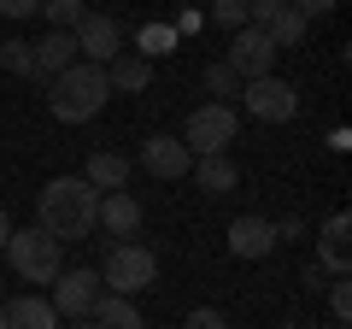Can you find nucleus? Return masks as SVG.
I'll use <instances>...</instances> for the list:
<instances>
[{"label":"nucleus","instance_id":"a211bd4d","mask_svg":"<svg viewBox=\"0 0 352 329\" xmlns=\"http://www.w3.org/2000/svg\"><path fill=\"white\" fill-rule=\"evenodd\" d=\"M106 83H112V94H141L153 83V59H141V53H118V59L106 65Z\"/></svg>","mask_w":352,"mask_h":329},{"label":"nucleus","instance_id":"4468645a","mask_svg":"<svg viewBox=\"0 0 352 329\" xmlns=\"http://www.w3.org/2000/svg\"><path fill=\"white\" fill-rule=\"evenodd\" d=\"M88 323L94 329H147V317H141V306L129 300V294H94V306H88Z\"/></svg>","mask_w":352,"mask_h":329},{"label":"nucleus","instance_id":"dca6fc26","mask_svg":"<svg viewBox=\"0 0 352 329\" xmlns=\"http://www.w3.org/2000/svg\"><path fill=\"white\" fill-rule=\"evenodd\" d=\"M346 212H335V217H329V224H323V235H317V265H323L329 270V277H346V270H352V253H346Z\"/></svg>","mask_w":352,"mask_h":329},{"label":"nucleus","instance_id":"aec40b11","mask_svg":"<svg viewBox=\"0 0 352 329\" xmlns=\"http://www.w3.org/2000/svg\"><path fill=\"white\" fill-rule=\"evenodd\" d=\"M82 177L94 182L100 194H112V189H129V159H124V153H94Z\"/></svg>","mask_w":352,"mask_h":329},{"label":"nucleus","instance_id":"1a4fd4ad","mask_svg":"<svg viewBox=\"0 0 352 329\" xmlns=\"http://www.w3.org/2000/svg\"><path fill=\"white\" fill-rule=\"evenodd\" d=\"M47 288H53L47 300H53V312H59V317H88V306H94V294H100V270H88V265L59 270Z\"/></svg>","mask_w":352,"mask_h":329},{"label":"nucleus","instance_id":"4be33fe9","mask_svg":"<svg viewBox=\"0 0 352 329\" xmlns=\"http://www.w3.org/2000/svg\"><path fill=\"white\" fill-rule=\"evenodd\" d=\"M0 65L12 76H36V53H30V41H0Z\"/></svg>","mask_w":352,"mask_h":329},{"label":"nucleus","instance_id":"f8f14e48","mask_svg":"<svg viewBox=\"0 0 352 329\" xmlns=\"http://www.w3.org/2000/svg\"><path fill=\"white\" fill-rule=\"evenodd\" d=\"M0 329H59V312L41 294H18V300H0Z\"/></svg>","mask_w":352,"mask_h":329},{"label":"nucleus","instance_id":"412c9836","mask_svg":"<svg viewBox=\"0 0 352 329\" xmlns=\"http://www.w3.org/2000/svg\"><path fill=\"white\" fill-rule=\"evenodd\" d=\"M206 89L217 94V100H241V76H235V65H206Z\"/></svg>","mask_w":352,"mask_h":329},{"label":"nucleus","instance_id":"b1692460","mask_svg":"<svg viewBox=\"0 0 352 329\" xmlns=\"http://www.w3.org/2000/svg\"><path fill=\"white\" fill-rule=\"evenodd\" d=\"M212 24L241 30V24H247V0H212Z\"/></svg>","mask_w":352,"mask_h":329},{"label":"nucleus","instance_id":"9d476101","mask_svg":"<svg viewBox=\"0 0 352 329\" xmlns=\"http://www.w3.org/2000/svg\"><path fill=\"white\" fill-rule=\"evenodd\" d=\"M188 164H194V153L182 147V136H147V141H141V171H147V177L182 182V177H188Z\"/></svg>","mask_w":352,"mask_h":329},{"label":"nucleus","instance_id":"2eb2a0df","mask_svg":"<svg viewBox=\"0 0 352 329\" xmlns=\"http://www.w3.org/2000/svg\"><path fill=\"white\" fill-rule=\"evenodd\" d=\"M30 53H36V76L47 83V76H59L65 65H76V36L71 30H47L41 41H30Z\"/></svg>","mask_w":352,"mask_h":329},{"label":"nucleus","instance_id":"7ed1b4c3","mask_svg":"<svg viewBox=\"0 0 352 329\" xmlns=\"http://www.w3.org/2000/svg\"><path fill=\"white\" fill-rule=\"evenodd\" d=\"M0 253H6V265H12V277H18V282H36V288H47V282L65 270L59 241H53L41 224H36V229H12Z\"/></svg>","mask_w":352,"mask_h":329},{"label":"nucleus","instance_id":"f257e3e1","mask_svg":"<svg viewBox=\"0 0 352 329\" xmlns=\"http://www.w3.org/2000/svg\"><path fill=\"white\" fill-rule=\"evenodd\" d=\"M36 224L47 229L53 241H82L88 229L100 224V189L88 177H53L47 189H41V200H36Z\"/></svg>","mask_w":352,"mask_h":329},{"label":"nucleus","instance_id":"c85d7f7f","mask_svg":"<svg viewBox=\"0 0 352 329\" xmlns=\"http://www.w3.org/2000/svg\"><path fill=\"white\" fill-rule=\"evenodd\" d=\"M294 6H300V12H305V18H323V12H335L340 0H294Z\"/></svg>","mask_w":352,"mask_h":329},{"label":"nucleus","instance_id":"f704fd0d","mask_svg":"<svg viewBox=\"0 0 352 329\" xmlns=\"http://www.w3.org/2000/svg\"><path fill=\"white\" fill-rule=\"evenodd\" d=\"M335 329H346V323H335Z\"/></svg>","mask_w":352,"mask_h":329},{"label":"nucleus","instance_id":"423d86ee","mask_svg":"<svg viewBox=\"0 0 352 329\" xmlns=\"http://www.w3.org/2000/svg\"><path fill=\"white\" fill-rule=\"evenodd\" d=\"M241 106H247L258 124H288L294 112H300V89H294L288 76H252V83H241Z\"/></svg>","mask_w":352,"mask_h":329},{"label":"nucleus","instance_id":"20e7f679","mask_svg":"<svg viewBox=\"0 0 352 329\" xmlns=\"http://www.w3.org/2000/svg\"><path fill=\"white\" fill-rule=\"evenodd\" d=\"M153 282H159V259H153V247H141V241H118L112 253H106L100 265V288L106 294H147Z\"/></svg>","mask_w":352,"mask_h":329},{"label":"nucleus","instance_id":"0eeeda50","mask_svg":"<svg viewBox=\"0 0 352 329\" xmlns=\"http://www.w3.org/2000/svg\"><path fill=\"white\" fill-rule=\"evenodd\" d=\"M71 36H76V59H88V65H112L124 53V24L112 12H82Z\"/></svg>","mask_w":352,"mask_h":329},{"label":"nucleus","instance_id":"5701e85b","mask_svg":"<svg viewBox=\"0 0 352 329\" xmlns=\"http://www.w3.org/2000/svg\"><path fill=\"white\" fill-rule=\"evenodd\" d=\"M41 12H47L53 30H76V18H82V0H41Z\"/></svg>","mask_w":352,"mask_h":329},{"label":"nucleus","instance_id":"473e14b6","mask_svg":"<svg viewBox=\"0 0 352 329\" xmlns=\"http://www.w3.org/2000/svg\"><path fill=\"white\" fill-rule=\"evenodd\" d=\"M71 329H94V323H88V317H71Z\"/></svg>","mask_w":352,"mask_h":329},{"label":"nucleus","instance_id":"f03ea898","mask_svg":"<svg viewBox=\"0 0 352 329\" xmlns=\"http://www.w3.org/2000/svg\"><path fill=\"white\" fill-rule=\"evenodd\" d=\"M112 100V83H106V65H65L59 76H47V112L59 124H88V118H100V106Z\"/></svg>","mask_w":352,"mask_h":329},{"label":"nucleus","instance_id":"c756f323","mask_svg":"<svg viewBox=\"0 0 352 329\" xmlns=\"http://www.w3.org/2000/svg\"><path fill=\"white\" fill-rule=\"evenodd\" d=\"M294 235H305V224H300V217H282V224H276V241H294Z\"/></svg>","mask_w":352,"mask_h":329},{"label":"nucleus","instance_id":"bb28decb","mask_svg":"<svg viewBox=\"0 0 352 329\" xmlns=\"http://www.w3.org/2000/svg\"><path fill=\"white\" fill-rule=\"evenodd\" d=\"M182 329H229V317L217 312V306H194V312L182 317Z\"/></svg>","mask_w":352,"mask_h":329},{"label":"nucleus","instance_id":"39448f33","mask_svg":"<svg viewBox=\"0 0 352 329\" xmlns=\"http://www.w3.org/2000/svg\"><path fill=\"white\" fill-rule=\"evenodd\" d=\"M235 106L229 100H206V106H194L188 112V124H182V147L200 159V153H223L229 141H235Z\"/></svg>","mask_w":352,"mask_h":329},{"label":"nucleus","instance_id":"9b49d317","mask_svg":"<svg viewBox=\"0 0 352 329\" xmlns=\"http://www.w3.org/2000/svg\"><path fill=\"white\" fill-rule=\"evenodd\" d=\"M223 241H229V253L235 259H270V247H276V224L270 217H235V224L223 229Z\"/></svg>","mask_w":352,"mask_h":329},{"label":"nucleus","instance_id":"6ab92c4d","mask_svg":"<svg viewBox=\"0 0 352 329\" xmlns=\"http://www.w3.org/2000/svg\"><path fill=\"white\" fill-rule=\"evenodd\" d=\"M305 24H311V18H305L294 0H282L276 12H270V24H264V36L276 41V47H300V41H305Z\"/></svg>","mask_w":352,"mask_h":329},{"label":"nucleus","instance_id":"393cba45","mask_svg":"<svg viewBox=\"0 0 352 329\" xmlns=\"http://www.w3.org/2000/svg\"><path fill=\"white\" fill-rule=\"evenodd\" d=\"M170 41H176V30H164V24L141 30V59H159V53H170Z\"/></svg>","mask_w":352,"mask_h":329},{"label":"nucleus","instance_id":"f3484780","mask_svg":"<svg viewBox=\"0 0 352 329\" xmlns=\"http://www.w3.org/2000/svg\"><path fill=\"white\" fill-rule=\"evenodd\" d=\"M188 177L200 182L206 194H235V182H241V171L229 164V153H200V159L188 164Z\"/></svg>","mask_w":352,"mask_h":329},{"label":"nucleus","instance_id":"ddd939ff","mask_svg":"<svg viewBox=\"0 0 352 329\" xmlns=\"http://www.w3.org/2000/svg\"><path fill=\"white\" fill-rule=\"evenodd\" d=\"M94 229H106V235H118V241H129L141 229V200L129 189H112V194H100V224Z\"/></svg>","mask_w":352,"mask_h":329},{"label":"nucleus","instance_id":"a878e982","mask_svg":"<svg viewBox=\"0 0 352 329\" xmlns=\"http://www.w3.org/2000/svg\"><path fill=\"white\" fill-rule=\"evenodd\" d=\"M329 312H335V323H346V317H352V288H346V277L329 282Z\"/></svg>","mask_w":352,"mask_h":329},{"label":"nucleus","instance_id":"2f4dec72","mask_svg":"<svg viewBox=\"0 0 352 329\" xmlns=\"http://www.w3.org/2000/svg\"><path fill=\"white\" fill-rule=\"evenodd\" d=\"M6 235H12V217H6V206H0V247H6Z\"/></svg>","mask_w":352,"mask_h":329},{"label":"nucleus","instance_id":"72a5a7b5","mask_svg":"<svg viewBox=\"0 0 352 329\" xmlns=\"http://www.w3.org/2000/svg\"><path fill=\"white\" fill-rule=\"evenodd\" d=\"M282 329H305V323H282Z\"/></svg>","mask_w":352,"mask_h":329},{"label":"nucleus","instance_id":"6e6552de","mask_svg":"<svg viewBox=\"0 0 352 329\" xmlns=\"http://www.w3.org/2000/svg\"><path fill=\"white\" fill-rule=\"evenodd\" d=\"M276 41L264 36L258 24H241L235 36H229V65H235V76L241 83H252V76H270V65H276Z\"/></svg>","mask_w":352,"mask_h":329},{"label":"nucleus","instance_id":"7c9ffc66","mask_svg":"<svg viewBox=\"0 0 352 329\" xmlns=\"http://www.w3.org/2000/svg\"><path fill=\"white\" fill-rule=\"evenodd\" d=\"M323 277H329V270H323V265H317V259H311V265H305V288L317 294V288H323Z\"/></svg>","mask_w":352,"mask_h":329},{"label":"nucleus","instance_id":"cd10ccee","mask_svg":"<svg viewBox=\"0 0 352 329\" xmlns=\"http://www.w3.org/2000/svg\"><path fill=\"white\" fill-rule=\"evenodd\" d=\"M41 0H0V18H36Z\"/></svg>","mask_w":352,"mask_h":329}]
</instances>
